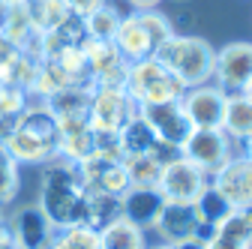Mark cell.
I'll list each match as a JSON object with an SVG mask.
<instances>
[{
  "label": "cell",
  "mask_w": 252,
  "mask_h": 249,
  "mask_svg": "<svg viewBox=\"0 0 252 249\" xmlns=\"http://www.w3.org/2000/svg\"><path fill=\"white\" fill-rule=\"evenodd\" d=\"M87 201H90V192L75 162H66L60 156L45 162L42 180H39V210L48 216L54 231L87 225Z\"/></svg>",
  "instance_id": "cell-1"
},
{
  "label": "cell",
  "mask_w": 252,
  "mask_h": 249,
  "mask_svg": "<svg viewBox=\"0 0 252 249\" xmlns=\"http://www.w3.org/2000/svg\"><path fill=\"white\" fill-rule=\"evenodd\" d=\"M57 120L48 105H27L21 111L18 129L6 141V150L18 165H45L57 156Z\"/></svg>",
  "instance_id": "cell-2"
},
{
  "label": "cell",
  "mask_w": 252,
  "mask_h": 249,
  "mask_svg": "<svg viewBox=\"0 0 252 249\" xmlns=\"http://www.w3.org/2000/svg\"><path fill=\"white\" fill-rule=\"evenodd\" d=\"M171 33H174V27L159 9H135L132 15L120 18L117 33H114V45L123 54L126 63H132V60L153 57L156 48Z\"/></svg>",
  "instance_id": "cell-3"
},
{
  "label": "cell",
  "mask_w": 252,
  "mask_h": 249,
  "mask_svg": "<svg viewBox=\"0 0 252 249\" xmlns=\"http://www.w3.org/2000/svg\"><path fill=\"white\" fill-rule=\"evenodd\" d=\"M213 48L207 39L201 36H177L171 33L159 48H156V60L162 66H168L183 87H195V84H207L213 78Z\"/></svg>",
  "instance_id": "cell-4"
},
{
  "label": "cell",
  "mask_w": 252,
  "mask_h": 249,
  "mask_svg": "<svg viewBox=\"0 0 252 249\" xmlns=\"http://www.w3.org/2000/svg\"><path fill=\"white\" fill-rule=\"evenodd\" d=\"M123 90L129 93V99L135 105H153V102H174V99H180L186 87L156 57H144V60H132V63L126 66Z\"/></svg>",
  "instance_id": "cell-5"
},
{
  "label": "cell",
  "mask_w": 252,
  "mask_h": 249,
  "mask_svg": "<svg viewBox=\"0 0 252 249\" xmlns=\"http://www.w3.org/2000/svg\"><path fill=\"white\" fill-rule=\"evenodd\" d=\"M135 111H138V105L129 99V93L123 87L93 84L90 105H87V120H90L93 132H117Z\"/></svg>",
  "instance_id": "cell-6"
},
{
  "label": "cell",
  "mask_w": 252,
  "mask_h": 249,
  "mask_svg": "<svg viewBox=\"0 0 252 249\" xmlns=\"http://www.w3.org/2000/svg\"><path fill=\"white\" fill-rule=\"evenodd\" d=\"M180 156L189 159L195 168H201L207 177H213L231 159V138L213 126V129H192L186 135V141L180 144Z\"/></svg>",
  "instance_id": "cell-7"
},
{
  "label": "cell",
  "mask_w": 252,
  "mask_h": 249,
  "mask_svg": "<svg viewBox=\"0 0 252 249\" xmlns=\"http://www.w3.org/2000/svg\"><path fill=\"white\" fill-rule=\"evenodd\" d=\"M207 183H210V177L177 153L174 159H168L162 165V174H159L156 189L162 192L165 201H195L198 192L204 189Z\"/></svg>",
  "instance_id": "cell-8"
},
{
  "label": "cell",
  "mask_w": 252,
  "mask_h": 249,
  "mask_svg": "<svg viewBox=\"0 0 252 249\" xmlns=\"http://www.w3.org/2000/svg\"><path fill=\"white\" fill-rule=\"evenodd\" d=\"M252 78V42H228L213 54V84L240 93Z\"/></svg>",
  "instance_id": "cell-9"
},
{
  "label": "cell",
  "mask_w": 252,
  "mask_h": 249,
  "mask_svg": "<svg viewBox=\"0 0 252 249\" xmlns=\"http://www.w3.org/2000/svg\"><path fill=\"white\" fill-rule=\"evenodd\" d=\"M225 96L228 93L219 87V84H195V87H186L180 105L192 123V129H213L219 126L222 120V108H225Z\"/></svg>",
  "instance_id": "cell-10"
},
{
  "label": "cell",
  "mask_w": 252,
  "mask_h": 249,
  "mask_svg": "<svg viewBox=\"0 0 252 249\" xmlns=\"http://www.w3.org/2000/svg\"><path fill=\"white\" fill-rule=\"evenodd\" d=\"M6 228L12 234L15 249H48L51 240H54V225L48 222V216L39 210V204L18 207L6 219Z\"/></svg>",
  "instance_id": "cell-11"
},
{
  "label": "cell",
  "mask_w": 252,
  "mask_h": 249,
  "mask_svg": "<svg viewBox=\"0 0 252 249\" xmlns=\"http://www.w3.org/2000/svg\"><path fill=\"white\" fill-rule=\"evenodd\" d=\"M84 60H87V72L93 84H105V87H123L126 81V60L117 51L114 39H87L84 42Z\"/></svg>",
  "instance_id": "cell-12"
},
{
  "label": "cell",
  "mask_w": 252,
  "mask_h": 249,
  "mask_svg": "<svg viewBox=\"0 0 252 249\" xmlns=\"http://www.w3.org/2000/svg\"><path fill=\"white\" fill-rule=\"evenodd\" d=\"M138 114L153 126L156 138L165 141V144H171V147H177V150H180V144L186 141V135L192 132V123H189V117H186L180 99H174V102L138 105Z\"/></svg>",
  "instance_id": "cell-13"
},
{
  "label": "cell",
  "mask_w": 252,
  "mask_h": 249,
  "mask_svg": "<svg viewBox=\"0 0 252 249\" xmlns=\"http://www.w3.org/2000/svg\"><path fill=\"white\" fill-rule=\"evenodd\" d=\"M198 213H195V204L192 201H165L159 219H156V231H159L162 243H183V240H192L198 234Z\"/></svg>",
  "instance_id": "cell-14"
},
{
  "label": "cell",
  "mask_w": 252,
  "mask_h": 249,
  "mask_svg": "<svg viewBox=\"0 0 252 249\" xmlns=\"http://www.w3.org/2000/svg\"><path fill=\"white\" fill-rule=\"evenodd\" d=\"M162 207H165V198L156 186H129V189L120 195V213L129 222H135L141 231L156 225Z\"/></svg>",
  "instance_id": "cell-15"
},
{
  "label": "cell",
  "mask_w": 252,
  "mask_h": 249,
  "mask_svg": "<svg viewBox=\"0 0 252 249\" xmlns=\"http://www.w3.org/2000/svg\"><path fill=\"white\" fill-rule=\"evenodd\" d=\"M87 27H84V18L78 15H69L63 18L57 27H51L48 33H42V57H60L72 48H84L87 42Z\"/></svg>",
  "instance_id": "cell-16"
},
{
  "label": "cell",
  "mask_w": 252,
  "mask_h": 249,
  "mask_svg": "<svg viewBox=\"0 0 252 249\" xmlns=\"http://www.w3.org/2000/svg\"><path fill=\"white\" fill-rule=\"evenodd\" d=\"M219 129H222L231 141H243V138L252 135V99L246 93H228L225 96Z\"/></svg>",
  "instance_id": "cell-17"
},
{
  "label": "cell",
  "mask_w": 252,
  "mask_h": 249,
  "mask_svg": "<svg viewBox=\"0 0 252 249\" xmlns=\"http://www.w3.org/2000/svg\"><path fill=\"white\" fill-rule=\"evenodd\" d=\"M117 141H120V150L123 156H138V153H153L156 144H159V138H156L153 126L135 111L129 120L123 123V126L117 129Z\"/></svg>",
  "instance_id": "cell-18"
},
{
  "label": "cell",
  "mask_w": 252,
  "mask_h": 249,
  "mask_svg": "<svg viewBox=\"0 0 252 249\" xmlns=\"http://www.w3.org/2000/svg\"><path fill=\"white\" fill-rule=\"evenodd\" d=\"M99 249H147L144 231L126 216H117V219L99 228Z\"/></svg>",
  "instance_id": "cell-19"
},
{
  "label": "cell",
  "mask_w": 252,
  "mask_h": 249,
  "mask_svg": "<svg viewBox=\"0 0 252 249\" xmlns=\"http://www.w3.org/2000/svg\"><path fill=\"white\" fill-rule=\"evenodd\" d=\"M90 90L87 84H72V87H63L57 93L45 99L48 111L54 117H87V105H90Z\"/></svg>",
  "instance_id": "cell-20"
},
{
  "label": "cell",
  "mask_w": 252,
  "mask_h": 249,
  "mask_svg": "<svg viewBox=\"0 0 252 249\" xmlns=\"http://www.w3.org/2000/svg\"><path fill=\"white\" fill-rule=\"evenodd\" d=\"M213 237H216V240H225V243H237V246H249V249H252V204L231 207V213L213 228Z\"/></svg>",
  "instance_id": "cell-21"
},
{
  "label": "cell",
  "mask_w": 252,
  "mask_h": 249,
  "mask_svg": "<svg viewBox=\"0 0 252 249\" xmlns=\"http://www.w3.org/2000/svg\"><path fill=\"white\" fill-rule=\"evenodd\" d=\"M39 63H42L39 54L18 51L6 66L0 69V84H12V87H21V90L30 93V87H33V78H36V72H39Z\"/></svg>",
  "instance_id": "cell-22"
},
{
  "label": "cell",
  "mask_w": 252,
  "mask_h": 249,
  "mask_svg": "<svg viewBox=\"0 0 252 249\" xmlns=\"http://www.w3.org/2000/svg\"><path fill=\"white\" fill-rule=\"evenodd\" d=\"M72 84H75V78H72L66 69H63L60 60L42 57L39 72H36V78H33V87H30V93H33V96L48 99L51 93H57V90H63V87H72Z\"/></svg>",
  "instance_id": "cell-23"
},
{
  "label": "cell",
  "mask_w": 252,
  "mask_h": 249,
  "mask_svg": "<svg viewBox=\"0 0 252 249\" xmlns=\"http://www.w3.org/2000/svg\"><path fill=\"white\" fill-rule=\"evenodd\" d=\"M96 150V132L93 126H84V129H75V132H63L57 138V156L66 159V162H84L90 153Z\"/></svg>",
  "instance_id": "cell-24"
},
{
  "label": "cell",
  "mask_w": 252,
  "mask_h": 249,
  "mask_svg": "<svg viewBox=\"0 0 252 249\" xmlns=\"http://www.w3.org/2000/svg\"><path fill=\"white\" fill-rule=\"evenodd\" d=\"M24 9L39 33H48L51 27H57L63 18L72 15L66 0H24Z\"/></svg>",
  "instance_id": "cell-25"
},
{
  "label": "cell",
  "mask_w": 252,
  "mask_h": 249,
  "mask_svg": "<svg viewBox=\"0 0 252 249\" xmlns=\"http://www.w3.org/2000/svg\"><path fill=\"white\" fill-rule=\"evenodd\" d=\"M192 204H195L198 219H201L204 225H213V228H216L219 222H222L225 216L231 213V207H234V204H231V201H228L222 192L216 189L213 183H207V186H204V189L198 192V198H195Z\"/></svg>",
  "instance_id": "cell-26"
},
{
  "label": "cell",
  "mask_w": 252,
  "mask_h": 249,
  "mask_svg": "<svg viewBox=\"0 0 252 249\" xmlns=\"http://www.w3.org/2000/svg\"><path fill=\"white\" fill-rule=\"evenodd\" d=\"M162 159L153 153H138V156H123V168L129 174V186H156L162 174Z\"/></svg>",
  "instance_id": "cell-27"
},
{
  "label": "cell",
  "mask_w": 252,
  "mask_h": 249,
  "mask_svg": "<svg viewBox=\"0 0 252 249\" xmlns=\"http://www.w3.org/2000/svg\"><path fill=\"white\" fill-rule=\"evenodd\" d=\"M120 213V195H108V192H90V201H87V225L90 228H102L108 225L111 219H117Z\"/></svg>",
  "instance_id": "cell-28"
},
{
  "label": "cell",
  "mask_w": 252,
  "mask_h": 249,
  "mask_svg": "<svg viewBox=\"0 0 252 249\" xmlns=\"http://www.w3.org/2000/svg\"><path fill=\"white\" fill-rule=\"evenodd\" d=\"M48 249H99V231L90 225H72L54 234Z\"/></svg>",
  "instance_id": "cell-29"
},
{
  "label": "cell",
  "mask_w": 252,
  "mask_h": 249,
  "mask_svg": "<svg viewBox=\"0 0 252 249\" xmlns=\"http://www.w3.org/2000/svg\"><path fill=\"white\" fill-rule=\"evenodd\" d=\"M18 186H21L18 162H15L12 153L6 150V144H0V207H6V204L15 201Z\"/></svg>",
  "instance_id": "cell-30"
},
{
  "label": "cell",
  "mask_w": 252,
  "mask_h": 249,
  "mask_svg": "<svg viewBox=\"0 0 252 249\" xmlns=\"http://www.w3.org/2000/svg\"><path fill=\"white\" fill-rule=\"evenodd\" d=\"M117 24H120V12L114 6H108V3L84 18V27H87V36L90 39H114Z\"/></svg>",
  "instance_id": "cell-31"
},
{
  "label": "cell",
  "mask_w": 252,
  "mask_h": 249,
  "mask_svg": "<svg viewBox=\"0 0 252 249\" xmlns=\"http://www.w3.org/2000/svg\"><path fill=\"white\" fill-rule=\"evenodd\" d=\"M30 93L12 84H0V114H21L30 102H27Z\"/></svg>",
  "instance_id": "cell-32"
},
{
  "label": "cell",
  "mask_w": 252,
  "mask_h": 249,
  "mask_svg": "<svg viewBox=\"0 0 252 249\" xmlns=\"http://www.w3.org/2000/svg\"><path fill=\"white\" fill-rule=\"evenodd\" d=\"M66 3H69V12H72V15L87 18L90 12H96L99 6H105L108 0H66Z\"/></svg>",
  "instance_id": "cell-33"
},
{
  "label": "cell",
  "mask_w": 252,
  "mask_h": 249,
  "mask_svg": "<svg viewBox=\"0 0 252 249\" xmlns=\"http://www.w3.org/2000/svg\"><path fill=\"white\" fill-rule=\"evenodd\" d=\"M18 51H21V48H18L15 42H9V39H6L3 33H0V69H3V66L9 63V60H12V57H15Z\"/></svg>",
  "instance_id": "cell-34"
},
{
  "label": "cell",
  "mask_w": 252,
  "mask_h": 249,
  "mask_svg": "<svg viewBox=\"0 0 252 249\" xmlns=\"http://www.w3.org/2000/svg\"><path fill=\"white\" fill-rule=\"evenodd\" d=\"M174 249H207V243H204V240H198V237H192V240L174 243Z\"/></svg>",
  "instance_id": "cell-35"
},
{
  "label": "cell",
  "mask_w": 252,
  "mask_h": 249,
  "mask_svg": "<svg viewBox=\"0 0 252 249\" xmlns=\"http://www.w3.org/2000/svg\"><path fill=\"white\" fill-rule=\"evenodd\" d=\"M132 9H156L159 6V0H126Z\"/></svg>",
  "instance_id": "cell-36"
},
{
  "label": "cell",
  "mask_w": 252,
  "mask_h": 249,
  "mask_svg": "<svg viewBox=\"0 0 252 249\" xmlns=\"http://www.w3.org/2000/svg\"><path fill=\"white\" fill-rule=\"evenodd\" d=\"M207 249H249V246H237V243H225V240H216V237H213V240L207 243Z\"/></svg>",
  "instance_id": "cell-37"
},
{
  "label": "cell",
  "mask_w": 252,
  "mask_h": 249,
  "mask_svg": "<svg viewBox=\"0 0 252 249\" xmlns=\"http://www.w3.org/2000/svg\"><path fill=\"white\" fill-rule=\"evenodd\" d=\"M0 249H15V243H12V234H9V228H3V231H0Z\"/></svg>",
  "instance_id": "cell-38"
},
{
  "label": "cell",
  "mask_w": 252,
  "mask_h": 249,
  "mask_svg": "<svg viewBox=\"0 0 252 249\" xmlns=\"http://www.w3.org/2000/svg\"><path fill=\"white\" fill-rule=\"evenodd\" d=\"M243 159H249V162H252V135H249V138H243Z\"/></svg>",
  "instance_id": "cell-39"
},
{
  "label": "cell",
  "mask_w": 252,
  "mask_h": 249,
  "mask_svg": "<svg viewBox=\"0 0 252 249\" xmlns=\"http://www.w3.org/2000/svg\"><path fill=\"white\" fill-rule=\"evenodd\" d=\"M249 162V159H246ZM246 183H249V201H252V162H249V168H246Z\"/></svg>",
  "instance_id": "cell-40"
},
{
  "label": "cell",
  "mask_w": 252,
  "mask_h": 249,
  "mask_svg": "<svg viewBox=\"0 0 252 249\" xmlns=\"http://www.w3.org/2000/svg\"><path fill=\"white\" fill-rule=\"evenodd\" d=\"M15 3H24V0H0V6H15Z\"/></svg>",
  "instance_id": "cell-41"
},
{
  "label": "cell",
  "mask_w": 252,
  "mask_h": 249,
  "mask_svg": "<svg viewBox=\"0 0 252 249\" xmlns=\"http://www.w3.org/2000/svg\"><path fill=\"white\" fill-rule=\"evenodd\" d=\"M6 228V213H3V207H0V231Z\"/></svg>",
  "instance_id": "cell-42"
},
{
  "label": "cell",
  "mask_w": 252,
  "mask_h": 249,
  "mask_svg": "<svg viewBox=\"0 0 252 249\" xmlns=\"http://www.w3.org/2000/svg\"><path fill=\"white\" fill-rule=\"evenodd\" d=\"M147 249H174L171 243H156V246H147Z\"/></svg>",
  "instance_id": "cell-43"
},
{
  "label": "cell",
  "mask_w": 252,
  "mask_h": 249,
  "mask_svg": "<svg viewBox=\"0 0 252 249\" xmlns=\"http://www.w3.org/2000/svg\"><path fill=\"white\" fill-rule=\"evenodd\" d=\"M240 93H246V96H249V99H252V78H249V84H246V87H243V90H240Z\"/></svg>",
  "instance_id": "cell-44"
},
{
  "label": "cell",
  "mask_w": 252,
  "mask_h": 249,
  "mask_svg": "<svg viewBox=\"0 0 252 249\" xmlns=\"http://www.w3.org/2000/svg\"><path fill=\"white\" fill-rule=\"evenodd\" d=\"M3 18H6V6H0V30H3Z\"/></svg>",
  "instance_id": "cell-45"
}]
</instances>
